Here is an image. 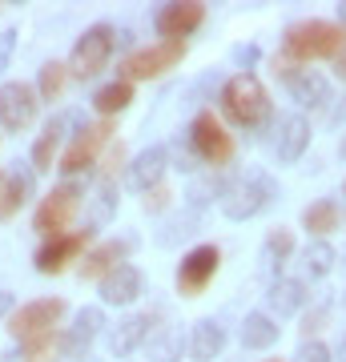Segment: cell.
<instances>
[{
	"label": "cell",
	"mask_w": 346,
	"mask_h": 362,
	"mask_svg": "<svg viewBox=\"0 0 346 362\" xmlns=\"http://www.w3.org/2000/svg\"><path fill=\"white\" fill-rule=\"evenodd\" d=\"M346 52V28L338 21H298L286 28L282 40V61L290 65H310V61H338Z\"/></svg>",
	"instance_id": "obj_1"
},
{
	"label": "cell",
	"mask_w": 346,
	"mask_h": 362,
	"mask_svg": "<svg viewBox=\"0 0 346 362\" xmlns=\"http://www.w3.org/2000/svg\"><path fill=\"white\" fill-rule=\"evenodd\" d=\"M221 109L238 129H258L270 117V97L254 73H238L221 85Z\"/></svg>",
	"instance_id": "obj_2"
},
{
	"label": "cell",
	"mask_w": 346,
	"mask_h": 362,
	"mask_svg": "<svg viewBox=\"0 0 346 362\" xmlns=\"http://www.w3.org/2000/svg\"><path fill=\"white\" fill-rule=\"evenodd\" d=\"M81 202H85V185L81 181H61V185H52L49 194H45V202L37 206V218H33V226H37V233H45V238H61V233H69V226H73V218H77Z\"/></svg>",
	"instance_id": "obj_3"
},
{
	"label": "cell",
	"mask_w": 346,
	"mask_h": 362,
	"mask_svg": "<svg viewBox=\"0 0 346 362\" xmlns=\"http://www.w3.org/2000/svg\"><path fill=\"white\" fill-rule=\"evenodd\" d=\"M190 153L197 157V161H205L209 169H221V165L233 161L238 145H233V137L226 133V125H221L218 117L209 113V109H202V113L190 121Z\"/></svg>",
	"instance_id": "obj_4"
},
{
	"label": "cell",
	"mask_w": 346,
	"mask_h": 362,
	"mask_svg": "<svg viewBox=\"0 0 346 362\" xmlns=\"http://www.w3.org/2000/svg\"><path fill=\"white\" fill-rule=\"evenodd\" d=\"M274 197H278L274 177H266V173H246L242 181L226 185V194H221V214L230 221H246V218H254V214H262Z\"/></svg>",
	"instance_id": "obj_5"
},
{
	"label": "cell",
	"mask_w": 346,
	"mask_h": 362,
	"mask_svg": "<svg viewBox=\"0 0 346 362\" xmlns=\"http://www.w3.org/2000/svg\"><path fill=\"white\" fill-rule=\"evenodd\" d=\"M185 52H190L185 40H157V45H145V49L129 52L125 65H121V73H125L129 85H133V81L166 77L169 69H178L181 61H185Z\"/></svg>",
	"instance_id": "obj_6"
},
{
	"label": "cell",
	"mask_w": 346,
	"mask_h": 362,
	"mask_svg": "<svg viewBox=\"0 0 346 362\" xmlns=\"http://www.w3.org/2000/svg\"><path fill=\"white\" fill-rule=\"evenodd\" d=\"M113 45H117V33L109 25H93L85 28V37L73 45V57H69V73L81 81L97 77L105 65H109V57H113Z\"/></svg>",
	"instance_id": "obj_7"
},
{
	"label": "cell",
	"mask_w": 346,
	"mask_h": 362,
	"mask_svg": "<svg viewBox=\"0 0 346 362\" xmlns=\"http://www.w3.org/2000/svg\"><path fill=\"white\" fill-rule=\"evenodd\" d=\"M61 318H64V298H37V302H25L8 314V334L16 342H28V338L57 330Z\"/></svg>",
	"instance_id": "obj_8"
},
{
	"label": "cell",
	"mask_w": 346,
	"mask_h": 362,
	"mask_svg": "<svg viewBox=\"0 0 346 362\" xmlns=\"http://www.w3.org/2000/svg\"><path fill=\"white\" fill-rule=\"evenodd\" d=\"M109 133H113V121H97V125H81L77 137L69 141V149L61 153V173L64 177H77L89 165H97V153L109 145Z\"/></svg>",
	"instance_id": "obj_9"
},
{
	"label": "cell",
	"mask_w": 346,
	"mask_h": 362,
	"mask_svg": "<svg viewBox=\"0 0 346 362\" xmlns=\"http://www.w3.org/2000/svg\"><path fill=\"white\" fill-rule=\"evenodd\" d=\"M218 266H221V250L218 246H193L178 266V290L185 298H197L205 286L214 282Z\"/></svg>",
	"instance_id": "obj_10"
},
{
	"label": "cell",
	"mask_w": 346,
	"mask_h": 362,
	"mask_svg": "<svg viewBox=\"0 0 346 362\" xmlns=\"http://www.w3.org/2000/svg\"><path fill=\"white\" fill-rule=\"evenodd\" d=\"M37 89L33 85H25V81H8V85H0V125L4 129H28L33 125V117H37Z\"/></svg>",
	"instance_id": "obj_11"
},
{
	"label": "cell",
	"mask_w": 346,
	"mask_h": 362,
	"mask_svg": "<svg viewBox=\"0 0 346 362\" xmlns=\"http://www.w3.org/2000/svg\"><path fill=\"white\" fill-rule=\"evenodd\" d=\"M89 233L93 230H69L61 238H49L45 246L37 250V270L40 274H64L69 262H77L85 250H89Z\"/></svg>",
	"instance_id": "obj_12"
},
{
	"label": "cell",
	"mask_w": 346,
	"mask_h": 362,
	"mask_svg": "<svg viewBox=\"0 0 346 362\" xmlns=\"http://www.w3.org/2000/svg\"><path fill=\"white\" fill-rule=\"evenodd\" d=\"M205 25V4L197 0H181V4H161L154 13V28L166 40H185L190 33Z\"/></svg>",
	"instance_id": "obj_13"
},
{
	"label": "cell",
	"mask_w": 346,
	"mask_h": 362,
	"mask_svg": "<svg viewBox=\"0 0 346 362\" xmlns=\"http://www.w3.org/2000/svg\"><path fill=\"white\" fill-rule=\"evenodd\" d=\"M142 286H145L142 270L129 266V262H121L117 270H109L101 278V302H109V306H129V302H137Z\"/></svg>",
	"instance_id": "obj_14"
},
{
	"label": "cell",
	"mask_w": 346,
	"mask_h": 362,
	"mask_svg": "<svg viewBox=\"0 0 346 362\" xmlns=\"http://www.w3.org/2000/svg\"><path fill=\"white\" fill-rule=\"evenodd\" d=\"M310 145V121L302 113H286L278 117V141H274V149H278V161L282 165H294L298 157L306 153Z\"/></svg>",
	"instance_id": "obj_15"
},
{
	"label": "cell",
	"mask_w": 346,
	"mask_h": 362,
	"mask_svg": "<svg viewBox=\"0 0 346 362\" xmlns=\"http://www.w3.org/2000/svg\"><path fill=\"white\" fill-rule=\"evenodd\" d=\"M286 89L302 109H318L330 101V81L322 77L318 69H290L286 73Z\"/></svg>",
	"instance_id": "obj_16"
},
{
	"label": "cell",
	"mask_w": 346,
	"mask_h": 362,
	"mask_svg": "<svg viewBox=\"0 0 346 362\" xmlns=\"http://www.w3.org/2000/svg\"><path fill=\"white\" fill-rule=\"evenodd\" d=\"M169 169V149L166 145H149L145 153H137V161L129 165V185L137 189V194H149L161 185V173Z\"/></svg>",
	"instance_id": "obj_17"
},
{
	"label": "cell",
	"mask_w": 346,
	"mask_h": 362,
	"mask_svg": "<svg viewBox=\"0 0 346 362\" xmlns=\"http://www.w3.org/2000/svg\"><path fill=\"white\" fill-rule=\"evenodd\" d=\"M306 282H298V278H274L266 290V306L270 314H278V318H294L302 306H306Z\"/></svg>",
	"instance_id": "obj_18"
},
{
	"label": "cell",
	"mask_w": 346,
	"mask_h": 362,
	"mask_svg": "<svg viewBox=\"0 0 346 362\" xmlns=\"http://www.w3.org/2000/svg\"><path fill=\"white\" fill-rule=\"evenodd\" d=\"M129 254H133V238L105 242V246H97V250H89V254H85V262H81V278H105V274L117 270Z\"/></svg>",
	"instance_id": "obj_19"
},
{
	"label": "cell",
	"mask_w": 346,
	"mask_h": 362,
	"mask_svg": "<svg viewBox=\"0 0 346 362\" xmlns=\"http://www.w3.org/2000/svg\"><path fill=\"white\" fill-rule=\"evenodd\" d=\"M154 314H129L125 322H117V330L109 334V350H113L117 358H125V354H133V350L142 346L145 338H149V330H154Z\"/></svg>",
	"instance_id": "obj_20"
},
{
	"label": "cell",
	"mask_w": 346,
	"mask_h": 362,
	"mask_svg": "<svg viewBox=\"0 0 346 362\" xmlns=\"http://www.w3.org/2000/svg\"><path fill=\"white\" fill-rule=\"evenodd\" d=\"M33 185H37V173L33 169H13L4 177V189H0V221H13L21 214V206L33 197Z\"/></svg>",
	"instance_id": "obj_21"
},
{
	"label": "cell",
	"mask_w": 346,
	"mask_h": 362,
	"mask_svg": "<svg viewBox=\"0 0 346 362\" xmlns=\"http://www.w3.org/2000/svg\"><path fill=\"white\" fill-rule=\"evenodd\" d=\"M101 326H105V310H101V306H85V310L73 318L69 334H64V354H69V358H77L81 350L101 334Z\"/></svg>",
	"instance_id": "obj_22"
},
{
	"label": "cell",
	"mask_w": 346,
	"mask_h": 362,
	"mask_svg": "<svg viewBox=\"0 0 346 362\" xmlns=\"http://www.w3.org/2000/svg\"><path fill=\"white\" fill-rule=\"evenodd\" d=\"M69 121L73 117H52L49 125H45V133L37 137V145H33V173H49L52 161H57V153H61V141H64V129H69Z\"/></svg>",
	"instance_id": "obj_23"
},
{
	"label": "cell",
	"mask_w": 346,
	"mask_h": 362,
	"mask_svg": "<svg viewBox=\"0 0 346 362\" xmlns=\"http://www.w3.org/2000/svg\"><path fill=\"white\" fill-rule=\"evenodd\" d=\"M190 350H193V358H197V362H214V358H221V350H226V326L214 322V318H202V322L193 326V342H190Z\"/></svg>",
	"instance_id": "obj_24"
},
{
	"label": "cell",
	"mask_w": 346,
	"mask_h": 362,
	"mask_svg": "<svg viewBox=\"0 0 346 362\" xmlns=\"http://www.w3.org/2000/svg\"><path fill=\"white\" fill-rule=\"evenodd\" d=\"M278 334H282V326L274 322L270 314H246L242 322V346L246 350H270L274 342H278Z\"/></svg>",
	"instance_id": "obj_25"
},
{
	"label": "cell",
	"mask_w": 346,
	"mask_h": 362,
	"mask_svg": "<svg viewBox=\"0 0 346 362\" xmlns=\"http://www.w3.org/2000/svg\"><path fill=\"white\" fill-rule=\"evenodd\" d=\"M129 105H133V85H129V81H113V85L97 89V97H93V109L101 113V121L125 113Z\"/></svg>",
	"instance_id": "obj_26"
},
{
	"label": "cell",
	"mask_w": 346,
	"mask_h": 362,
	"mask_svg": "<svg viewBox=\"0 0 346 362\" xmlns=\"http://www.w3.org/2000/svg\"><path fill=\"white\" fill-rule=\"evenodd\" d=\"M302 226L314 233V242H322L330 230H338V206H334V197H322V202L302 209Z\"/></svg>",
	"instance_id": "obj_27"
},
{
	"label": "cell",
	"mask_w": 346,
	"mask_h": 362,
	"mask_svg": "<svg viewBox=\"0 0 346 362\" xmlns=\"http://www.w3.org/2000/svg\"><path fill=\"white\" fill-rule=\"evenodd\" d=\"M294 254V233L286 230V226H278V230L266 233V246H262V262H266V270H274V266H282L286 258Z\"/></svg>",
	"instance_id": "obj_28"
},
{
	"label": "cell",
	"mask_w": 346,
	"mask_h": 362,
	"mask_svg": "<svg viewBox=\"0 0 346 362\" xmlns=\"http://www.w3.org/2000/svg\"><path fill=\"white\" fill-rule=\"evenodd\" d=\"M69 85V65L61 61H49V65H40V77H37V97L40 101H57Z\"/></svg>",
	"instance_id": "obj_29"
},
{
	"label": "cell",
	"mask_w": 346,
	"mask_h": 362,
	"mask_svg": "<svg viewBox=\"0 0 346 362\" xmlns=\"http://www.w3.org/2000/svg\"><path fill=\"white\" fill-rule=\"evenodd\" d=\"M334 262H338V254L330 242H310L302 254V270H306V278H326L334 270Z\"/></svg>",
	"instance_id": "obj_30"
},
{
	"label": "cell",
	"mask_w": 346,
	"mask_h": 362,
	"mask_svg": "<svg viewBox=\"0 0 346 362\" xmlns=\"http://www.w3.org/2000/svg\"><path fill=\"white\" fill-rule=\"evenodd\" d=\"M113 209H117V185L113 177H101L97 181V194H93V226H105V221L113 218Z\"/></svg>",
	"instance_id": "obj_31"
},
{
	"label": "cell",
	"mask_w": 346,
	"mask_h": 362,
	"mask_svg": "<svg viewBox=\"0 0 346 362\" xmlns=\"http://www.w3.org/2000/svg\"><path fill=\"white\" fill-rule=\"evenodd\" d=\"M57 346H61V334H57V330L21 342V350H25V362H49L52 354H57Z\"/></svg>",
	"instance_id": "obj_32"
},
{
	"label": "cell",
	"mask_w": 346,
	"mask_h": 362,
	"mask_svg": "<svg viewBox=\"0 0 346 362\" xmlns=\"http://www.w3.org/2000/svg\"><path fill=\"white\" fill-rule=\"evenodd\" d=\"M181 346H185L181 330H169L166 338H157V342H154V350H149V362H173V358H181Z\"/></svg>",
	"instance_id": "obj_33"
},
{
	"label": "cell",
	"mask_w": 346,
	"mask_h": 362,
	"mask_svg": "<svg viewBox=\"0 0 346 362\" xmlns=\"http://www.w3.org/2000/svg\"><path fill=\"white\" fill-rule=\"evenodd\" d=\"M214 194H226V185H221V181H214V173H209V177H197V181L190 185V206L202 209Z\"/></svg>",
	"instance_id": "obj_34"
},
{
	"label": "cell",
	"mask_w": 346,
	"mask_h": 362,
	"mask_svg": "<svg viewBox=\"0 0 346 362\" xmlns=\"http://www.w3.org/2000/svg\"><path fill=\"white\" fill-rule=\"evenodd\" d=\"M290 362H334V354H330V346H322L318 338H302V346L294 350Z\"/></svg>",
	"instance_id": "obj_35"
},
{
	"label": "cell",
	"mask_w": 346,
	"mask_h": 362,
	"mask_svg": "<svg viewBox=\"0 0 346 362\" xmlns=\"http://www.w3.org/2000/svg\"><path fill=\"white\" fill-rule=\"evenodd\" d=\"M178 233H181V238L193 233V218H173L166 226V233H157V242H161V246H173V242H178Z\"/></svg>",
	"instance_id": "obj_36"
},
{
	"label": "cell",
	"mask_w": 346,
	"mask_h": 362,
	"mask_svg": "<svg viewBox=\"0 0 346 362\" xmlns=\"http://www.w3.org/2000/svg\"><path fill=\"white\" fill-rule=\"evenodd\" d=\"M166 206H169V189H161V185H157V189H149L145 209H149V214H157V209H166Z\"/></svg>",
	"instance_id": "obj_37"
},
{
	"label": "cell",
	"mask_w": 346,
	"mask_h": 362,
	"mask_svg": "<svg viewBox=\"0 0 346 362\" xmlns=\"http://www.w3.org/2000/svg\"><path fill=\"white\" fill-rule=\"evenodd\" d=\"M233 61H242V65L250 69L258 61V49H254V45H238V49H233Z\"/></svg>",
	"instance_id": "obj_38"
},
{
	"label": "cell",
	"mask_w": 346,
	"mask_h": 362,
	"mask_svg": "<svg viewBox=\"0 0 346 362\" xmlns=\"http://www.w3.org/2000/svg\"><path fill=\"white\" fill-rule=\"evenodd\" d=\"M13 310H16V306H13V294H8V290H0V322H4Z\"/></svg>",
	"instance_id": "obj_39"
},
{
	"label": "cell",
	"mask_w": 346,
	"mask_h": 362,
	"mask_svg": "<svg viewBox=\"0 0 346 362\" xmlns=\"http://www.w3.org/2000/svg\"><path fill=\"white\" fill-rule=\"evenodd\" d=\"M8 49H13V33H4V40H0V69L8 61Z\"/></svg>",
	"instance_id": "obj_40"
},
{
	"label": "cell",
	"mask_w": 346,
	"mask_h": 362,
	"mask_svg": "<svg viewBox=\"0 0 346 362\" xmlns=\"http://www.w3.org/2000/svg\"><path fill=\"white\" fill-rule=\"evenodd\" d=\"M334 362H346V334H338V346H334Z\"/></svg>",
	"instance_id": "obj_41"
},
{
	"label": "cell",
	"mask_w": 346,
	"mask_h": 362,
	"mask_svg": "<svg viewBox=\"0 0 346 362\" xmlns=\"http://www.w3.org/2000/svg\"><path fill=\"white\" fill-rule=\"evenodd\" d=\"M330 121H334V125H342V121H346V97H342V105L334 109V117H330Z\"/></svg>",
	"instance_id": "obj_42"
},
{
	"label": "cell",
	"mask_w": 346,
	"mask_h": 362,
	"mask_svg": "<svg viewBox=\"0 0 346 362\" xmlns=\"http://www.w3.org/2000/svg\"><path fill=\"white\" fill-rule=\"evenodd\" d=\"M334 73H338V77L346 81V52H342V57H338V61H334Z\"/></svg>",
	"instance_id": "obj_43"
},
{
	"label": "cell",
	"mask_w": 346,
	"mask_h": 362,
	"mask_svg": "<svg viewBox=\"0 0 346 362\" xmlns=\"http://www.w3.org/2000/svg\"><path fill=\"white\" fill-rule=\"evenodd\" d=\"M338 25L346 28V0H342V4H338Z\"/></svg>",
	"instance_id": "obj_44"
},
{
	"label": "cell",
	"mask_w": 346,
	"mask_h": 362,
	"mask_svg": "<svg viewBox=\"0 0 346 362\" xmlns=\"http://www.w3.org/2000/svg\"><path fill=\"white\" fill-rule=\"evenodd\" d=\"M338 153H342V157H346V137H342V145H338Z\"/></svg>",
	"instance_id": "obj_45"
},
{
	"label": "cell",
	"mask_w": 346,
	"mask_h": 362,
	"mask_svg": "<svg viewBox=\"0 0 346 362\" xmlns=\"http://www.w3.org/2000/svg\"><path fill=\"white\" fill-rule=\"evenodd\" d=\"M0 189H4V173H0Z\"/></svg>",
	"instance_id": "obj_46"
},
{
	"label": "cell",
	"mask_w": 346,
	"mask_h": 362,
	"mask_svg": "<svg viewBox=\"0 0 346 362\" xmlns=\"http://www.w3.org/2000/svg\"><path fill=\"white\" fill-rule=\"evenodd\" d=\"M266 362H282V358H266Z\"/></svg>",
	"instance_id": "obj_47"
},
{
	"label": "cell",
	"mask_w": 346,
	"mask_h": 362,
	"mask_svg": "<svg viewBox=\"0 0 346 362\" xmlns=\"http://www.w3.org/2000/svg\"><path fill=\"white\" fill-rule=\"evenodd\" d=\"M342 189H346V181H342Z\"/></svg>",
	"instance_id": "obj_48"
}]
</instances>
